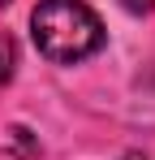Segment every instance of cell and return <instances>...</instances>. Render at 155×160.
<instances>
[{"instance_id":"cell-3","label":"cell","mask_w":155,"mask_h":160,"mask_svg":"<svg viewBox=\"0 0 155 160\" xmlns=\"http://www.w3.org/2000/svg\"><path fill=\"white\" fill-rule=\"evenodd\" d=\"M121 4H125L134 18H138V13H151V9H155V0H121Z\"/></svg>"},{"instance_id":"cell-5","label":"cell","mask_w":155,"mask_h":160,"mask_svg":"<svg viewBox=\"0 0 155 160\" xmlns=\"http://www.w3.org/2000/svg\"><path fill=\"white\" fill-rule=\"evenodd\" d=\"M4 4H9V0H0V9H4Z\"/></svg>"},{"instance_id":"cell-2","label":"cell","mask_w":155,"mask_h":160,"mask_svg":"<svg viewBox=\"0 0 155 160\" xmlns=\"http://www.w3.org/2000/svg\"><path fill=\"white\" fill-rule=\"evenodd\" d=\"M13 74H17V39L9 30H0V87L13 82Z\"/></svg>"},{"instance_id":"cell-4","label":"cell","mask_w":155,"mask_h":160,"mask_svg":"<svg viewBox=\"0 0 155 160\" xmlns=\"http://www.w3.org/2000/svg\"><path fill=\"white\" fill-rule=\"evenodd\" d=\"M121 160H151V156H142V152H129V156H121Z\"/></svg>"},{"instance_id":"cell-1","label":"cell","mask_w":155,"mask_h":160,"mask_svg":"<svg viewBox=\"0 0 155 160\" xmlns=\"http://www.w3.org/2000/svg\"><path fill=\"white\" fill-rule=\"evenodd\" d=\"M30 39L52 65H82L103 52L108 30L86 0H39L30 9Z\"/></svg>"}]
</instances>
